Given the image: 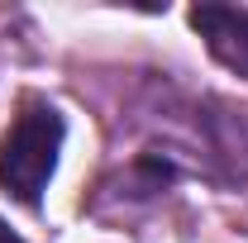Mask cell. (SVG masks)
<instances>
[{
  "mask_svg": "<svg viewBox=\"0 0 248 243\" xmlns=\"http://www.w3.org/2000/svg\"><path fill=\"white\" fill-rule=\"evenodd\" d=\"M62 134H67V124H62V115L53 105L33 100V105L19 110V120L0 138V186H5V196H15L24 205H38L43 186L58 172Z\"/></svg>",
  "mask_w": 248,
  "mask_h": 243,
  "instance_id": "1",
  "label": "cell"
},
{
  "mask_svg": "<svg viewBox=\"0 0 248 243\" xmlns=\"http://www.w3.org/2000/svg\"><path fill=\"white\" fill-rule=\"evenodd\" d=\"M191 29L205 38V48L219 67H229L234 76H248V10H239V5H196Z\"/></svg>",
  "mask_w": 248,
  "mask_h": 243,
  "instance_id": "2",
  "label": "cell"
},
{
  "mask_svg": "<svg viewBox=\"0 0 248 243\" xmlns=\"http://www.w3.org/2000/svg\"><path fill=\"white\" fill-rule=\"evenodd\" d=\"M0 243H24V239H19V234H10V229L0 224Z\"/></svg>",
  "mask_w": 248,
  "mask_h": 243,
  "instance_id": "3",
  "label": "cell"
}]
</instances>
